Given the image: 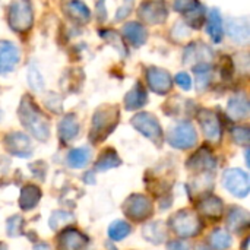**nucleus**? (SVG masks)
Listing matches in <instances>:
<instances>
[{"instance_id":"obj_1","label":"nucleus","mask_w":250,"mask_h":250,"mask_svg":"<svg viewBox=\"0 0 250 250\" xmlns=\"http://www.w3.org/2000/svg\"><path fill=\"white\" fill-rule=\"evenodd\" d=\"M18 116L22 126L40 142H45L50 138V123L47 116L40 110L37 103L29 97L23 95L18 108Z\"/></svg>"},{"instance_id":"obj_2","label":"nucleus","mask_w":250,"mask_h":250,"mask_svg":"<svg viewBox=\"0 0 250 250\" xmlns=\"http://www.w3.org/2000/svg\"><path fill=\"white\" fill-rule=\"evenodd\" d=\"M119 120H120V110L117 105L105 104L97 108L92 116L89 141L92 144H100L105 141L119 125Z\"/></svg>"},{"instance_id":"obj_3","label":"nucleus","mask_w":250,"mask_h":250,"mask_svg":"<svg viewBox=\"0 0 250 250\" xmlns=\"http://www.w3.org/2000/svg\"><path fill=\"white\" fill-rule=\"evenodd\" d=\"M7 23L16 34H26L34 25L31 0H12L7 9Z\"/></svg>"},{"instance_id":"obj_4","label":"nucleus","mask_w":250,"mask_h":250,"mask_svg":"<svg viewBox=\"0 0 250 250\" xmlns=\"http://www.w3.org/2000/svg\"><path fill=\"white\" fill-rule=\"evenodd\" d=\"M168 227L174 231L176 236H179L182 239H189V237H195L201 233L202 221L190 209H182L170 217Z\"/></svg>"},{"instance_id":"obj_5","label":"nucleus","mask_w":250,"mask_h":250,"mask_svg":"<svg viewBox=\"0 0 250 250\" xmlns=\"http://www.w3.org/2000/svg\"><path fill=\"white\" fill-rule=\"evenodd\" d=\"M132 126L145 138H148L151 142H154L157 146L163 145L164 141V133H163V127L158 122V119L152 114V113H138L132 117L130 120Z\"/></svg>"},{"instance_id":"obj_6","label":"nucleus","mask_w":250,"mask_h":250,"mask_svg":"<svg viewBox=\"0 0 250 250\" xmlns=\"http://www.w3.org/2000/svg\"><path fill=\"white\" fill-rule=\"evenodd\" d=\"M122 211L129 220H132L135 223H142L152 215L154 207H152V202L149 201V198H146L145 195L133 193L123 202Z\"/></svg>"},{"instance_id":"obj_7","label":"nucleus","mask_w":250,"mask_h":250,"mask_svg":"<svg viewBox=\"0 0 250 250\" xmlns=\"http://www.w3.org/2000/svg\"><path fill=\"white\" fill-rule=\"evenodd\" d=\"M167 142L177 149H189L196 145L198 133L190 122H179L174 125L167 135Z\"/></svg>"},{"instance_id":"obj_8","label":"nucleus","mask_w":250,"mask_h":250,"mask_svg":"<svg viewBox=\"0 0 250 250\" xmlns=\"http://www.w3.org/2000/svg\"><path fill=\"white\" fill-rule=\"evenodd\" d=\"M224 188L236 198H246L250 190V180L242 168H229L223 173Z\"/></svg>"},{"instance_id":"obj_9","label":"nucleus","mask_w":250,"mask_h":250,"mask_svg":"<svg viewBox=\"0 0 250 250\" xmlns=\"http://www.w3.org/2000/svg\"><path fill=\"white\" fill-rule=\"evenodd\" d=\"M139 18L149 25L164 23L168 18V6L166 0H145L139 7Z\"/></svg>"},{"instance_id":"obj_10","label":"nucleus","mask_w":250,"mask_h":250,"mask_svg":"<svg viewBox=\"0 0 250 250\" xmlns=\"http://www.w3.org/2000/svg\"><path fill=\"white\" fill-rule=\"evenodd\" d=\"M4 148L9 154L19 157V158H28L31 157L34 146L31 142V138L22 132H10L3 139Z\"/></svg>"},{"instance_id":"obj_11","label":"nucleus","mask_w":250,"mask_h":250,"mask_svg":"<svg viewBox=\"0 0 250 250\" xmlns=\"http://www.w3.org/2000/svg\"><path fill=\"white\" fill-rule=\"evenodd\" d=\"M145 78H146V83L152 92H155L158 95H166L171 91L173 78L166 69L151 66L146 69Z\"/></svg>"},{"instance_id":"obj_12","label":"nucleus","mask_w":250,"mask_h":250,"mask_svg":"<svg viewBox=\"0 0 250 250\" xmlns=\"http://www.w3.org/2000/svg\"><path fill=\"white\" fill-rule=\"evenodd\" d=\"M198 122L201 125V129L205 135V138L211 142H220L223 135V127L220 117L215 111L202 108L198 113Z\"/></svg>"},{"instance_id":"obj_13","label":"nucleus","mask_w":250,"mask_h":250,"mask_svg":"<svg viewBox=\"0 0 250 250\" xmlns=\"http://www.w3.org/2000/svg\"><path fill=\"white\" fill-rule=\"evenodd\" d=\"M21 63V50L10 40H0V75L4 76Z\"/></svg>"},{"instance_id":"obj_14","label":"nucleus","mask_w":250,"mask_h":250,"mask_svg":"<svg viewBox=\"0 0 250 250\" xmlns=\"http://www.w3.org/2000/svg\"><path fill=\"white\" fill-rule=\"evenodd\" d=\"M186 167L192 171L199 173V174L212 173L217 167V158L214 157L211 148L202 146L188 160Z\"/></svg>"},{"instance_id":"obj_15","label":"nucleus","mask_w":250,"mask_h":250,"mask_svg":"<svg viewBox=\"0 0 250 250\" xmlns=\"http://www.w3.org/2000/svg\"><path fill=\"white\" fill-rule=\"evenodd\" d=\"M212 57H214V53L211 47L202 41L190 42L185 48V53H183V62L186 64H192V67L201 63H211Z\"/></svg>"},{"instance_id":"obj_16","label":"nucleus","mask_w":250,"mask_h":250,"mask_svg":"<svg viewBox=\"0 0 250 250\" xmlns=\"http://www.w3.org/2000/svg\"><path fill=\"white\" fill-rule=\"evenodd\" d=\"M88 237L73 227H66L57 240L59 250H85L88 246Z\"/></svg>"},{"instance_id":"obj_17","label":"nucleus","mask_w":250,"mask_h":250,"mask_svg":"<svg viewBox=\"0 0 250 250\" xmlns=\"http://www.w3.org/2000/svg\"><path fill=\"white\" fill-rule=\"evenodd\" d=\"M227 32L229 37L237 44H248L250 38L249 19L246 16L240 18H230L227 22Z\"/></svg>"},{"instance_id":"obj_18","label":"nucleus","mask_w":250,"mask_h":250,"mask_svg":"<svg viewBox=\"0 0 250 250\" xmlns=\"http://www.w3.org/2000/svg\"><path fill=\"white\" fill-rule=\"evenodd\" d=\"M249 111L250 105L246 94L239 92V94L233 95V97L229 100V104H227V114H229L230 119H233V120H243V119H248Z\"/></svg>"},{"instance_id":"obj_19","label":"nucleus","mask_w":250,"mask_h":250,"mask_svg":"<svg viewBox=\"0 0 250 250\" xmlns=\"http://www.w3.org/2000/svg\"><path fill=\"white\" fill-rule=\"evenodd\" d=\"M57 130H59V138L63 144L73 141L75 138H78L79 130H81V125L78 122V117L73 113L64 114L59 123Z\"/></svg>"},{"instance_id":"obj_20","label":"nucleus","mask_w":250,"mask_h":250,"mask_svg":"<svg viewBox=\"0 0 250 250\" xmlns=\"http://www.w3.org/2000/svg\"><path fill=\"white\" fill-rule=\"evenodd\" d=\"M148 103V94L145 86L141 82H136L132 89L126 94L125 97V108L127 111H133V110H139L142 108L145 104Z\"/></svg>"},{"instance_id":"obj_21","label":"nucleus","mask_w":250,"mask_h":250,"mask_svg":"<svg viewBox=\"0 0 250 250\" xmlns=\"http://www.w3.org/2000/svg\"><path fill=\"white\" fill-rule=\"evenodd\" d=\"M123 35L129 41L130 45L133 47H141L146 42L148 32L146 28L141 22H127L123 26Z\"/></svg>"},{"instance_id":"obj_22","label":"nucleus","mask_w":250,"mask_h":250,"mask_svg":"<svg viewBox=\"0 0 250 250\" xmlns=\"http://www.w3.org/2000/svg\"><path fill=\"white\" fill-rule=\"evenodd\" d=\"M41 189L35 185H26L22 188L19 195V207L22 211H32L41 201Z\"/></svg>"},{"instance_id":"obj_23","label":"nucleus","mask_w":250,"mask_h":250,"mask_svg":"<svg viewBox=\"0 0 250 250\" xmlns=\"http://www.w3.org/2000/svg\"><path fill=\"white\" fill-rule=\"evenodd\" d=\"M198 209L201 214H204L211 220H220L224 212V204L220 198L209 195L198 204Z\"/></svg>"},{"instance_id":"obj_24","label":"nucleus","mask_w":250,"mask_h":250,"mask_svg":"<svg viewBox=\"0 0 250 250\" xmlns=\"http://www.w3.org/2000/svg\"><path fill=\"white\" fill-rule=\"evenodd\" d=\"M227 229L234 233H240L249 226V212L243 208L233 207L227 212Z\"/></svg>"},{"instance_id":"obj_25","label":"nucleus","mask_w":250,"mask_h":250,"mask_svg":"<svg viewBox=\"0 0 250 250\" xmlns=\"http://www.w3.org/2000/svg\"><path fill=\"white\" fill-rule=\"evenodd\" d=\"M207 31L215 44H218L224 40V35H226L224 34V22H223V16L218 9H211V12L208 15Z\"/></svg>"},{"instance_id":"obj_26","label":"nucleus","mask_w":250,"mask_h":250,"mask_svg":"<svg viewBox=\"0 0 250 250\" xmlns=\"http://www.w3.org/2000/svg\"><path fill=\"white\" fill-rule=\"evenodd\" d=\"M144 237L152 243V245H163L167 240V233H168V227H166V223L163 221H154L149 223L144 227L142 230Z\"/></svg>"},{"instance_id":"obj_27","label":"nucleus","mask_w":250,"mask_h":250,"mask_svg":"<svg viewBox=\"0 0 250 250\" xmlns=\"http://www.w3.org/2000/svg\"><path fill=\"white\" fill-rule=\"evenodd\" d=\"M66 13L78 23H88L91 19V10L82 0H70L66 4Z\"/></svg>"},{"instance_id":"obj_28","label":"nucleus","mask_w":250,"mask_h":250,"mask_svg":"<svg viewBox=\"0 0 250 250\" xmlns=\"http://www.w3.org/2000/svg\"><path fill=\"white\" fill-rule=\"evenodd\" d=\"M83 72L81 69H69L62 75L60 79V86L66 92H76L83 83Z\"/></svg>"},{"instance_id":"obj_29","label":"nucleus","mask_w":250,"mask_h":250,"mask_svg":"<svg viewBox=\"0 0 250 250\" xmlns=\"http://www.w3.org/2000/svg\"><path fill=\"white\" fill-rule=\"evenodd\" d=\"M119 166H122V160H120L119 154L113 148H107L100 154V157L95 163V171H107V170L116 168Z\"/></svg>"},{"instance_id":"obj_30","label":"nucleus","mask_w":250,"mask_h":250,"mask_svg":"<svg viewBox=\"0 0 250 250\" xmlns=\"http://www.w3.org/2000/svg\"><path fill=\"white\" fill-rule=\"evenodd\" d=\"M91 160V151L86 146L82 148H73L69 154H67V166L70 168H83Z\"/></svg>"},{"instance_id":"obj_31","label":"nucleus","mask_w":250,"mask_h":250,"mask_svg":"<svg viewBox=\"0 0 250 250\" xmlns=\"http://www.w3.org/2000/svg\"><path fill=\"white\" fill-rule=\"evenodd\" d=\"M205 6L202 3H198L192 10H189L188 13H185V23L189 26V28H195V29H199L204 22H205Z\"/></svg>"},{"instance_id":"obj_32","label":"nucleus","mask_w":250,"mask_h":250,"mask_svg":"<svg viewBox=\"0 0 250 250\" xmlns=\"http://www.w3.org/2000/svg\"><path fill=\"white\" fill-rule=\"evenodd\" d=\"M130 233H132L130 224H127L126 221H122V220H117V221L111 223L108 226V230H107V234H108L110 240H113V242L125 240Z\"/></svg>"},{"instance_id":"obj_33","label":"nucleus","mask_w":250,"mask_h":250,"mask_svg":"<svg viewBox=\"0 0 250 250\" xmlns=\"http://www.w3.org/2000/svg\"><path fill=\"white\" fill-rule=\"evenodd\" d=\"M73 223H75V215L72 212H67V211H63V209L54 211L50 215V220H48V224H50L51 230H59V229H63V227H66L69 224H73Z\"/></svg>"},{"instance_id":"obj_34","label":"nucleus","mask_w":250,"mask_h":250,"mask_svg":"<svg viewBox=\"0 0 250 250\" xmlns=\"http://www.w3.org/2000/svg\"><path fill=\"white\" fill-rule=\"evenodd\" d=\"M231 236L224 230H214L209 236V245L214 250H227L231 248Z\"/></svg>"},{"instance_id":"obj_35","label":"nucleus","mask_w":250,"mask_h":250,"mask_svg":"<svg viewBox=\"0 0 250 250\" xmlns=\"http://www.w3.org/2000/svg\"><path fill=\"white\" fill-rule=\"evenodd\" d=\"M26 81H28V85L32 91L35 92H42L44 91V78L40 72V69L35 66V64H31L28 67V72H26Z\"/></svg>"},{"instance_id":"obj_36","label":"nucleus","mask_w":250,"mask_h":250,"mask_svg":"<svg viewBox=\"0 0 250 250\" xmlns=\"http://www.w3.org/2000/svg\"><path fill=\"white\" fill-rule=\"evenodd\" d=\"M100 35L107 41L110 42L114 48H117L122 54L127 56V51H126V47H125V42H123V38L119 32L113 31V29H101L100 31Z\"/></svg>"},{"instance_id":"obj_37","label":"nucleus","mask_w":250,"mask_h":250,"mask_svg":"<svg viewBox=\"0 0 250 250\" xmlns=\"http://www.w3.org/2000/svg\"><path fill=\"white\" fill-rule=\"evenodd\" d=\"M23 218L21 215H12L6 221V231L9 237H19L23 234Z\"/></svg>"},{"instance_id":"obj_38","label":"nucleus","mask_w":250,"mask_h":250,"mask_svg":"<svg viewBox=\"0 0 250 250\" xmlns=\"http://www.w3.org/2000/svg\"><path fill=\"white\" fill-rule=\"evenodd\" d=\"M231 138L234 141V144L240 145V146H248L250 142V130L246 126H237L234 129H231Z\"/></svg>"},{"instance_id":"obj_39","label":"nucleus","mask_w":250,"mask_h":250,"mask_svg":"<svg viewBox=\"0 0 250 250\" xmlns=\"http://www.w3.org/2000/svg\"><path fill=\"white\" fill-rule=\"evenodd\" d=\"M44 104L53 113H60L62 111V107H63L62 97L59 94H56V92H48L47 97H45V100H44Z\"/></svg>"},{"instance_id":"obj_40","label":"nucleus","mask_w":250,"mask_h":250,"mask_svg":"<svg viewBox=\"0 0 250 250\" xmlns=\"http://www.w3.org/2000/svg\"><path fill=\"white\" fill-rule=\"evenodd\" d=\"M198 3H199L198 0H174L173 7H174L176 12L185 15V13H188L189 10H192Z\"/></svg>"},{"instance_id":"obj_41","label":"nucleus","mask_w":250,"mask_h":250,"mask_svg":"<svg viewBox=\"0 0 250 250\" xmlns=\"http://www.w3.org/2000/svg\"><path fill=\"white\" fill-rule=\"evenodd\" d=\"M133 0H123V3H122V6L117 9V12H116V21H123V19H126L130 13H132V10H133Z\"/></svg>"},{"instance_id":"obj_42","label":"nucleus","mask_w":250,"mask_h":250,"mask_svg":"<svg viewBox=\"0 0 250 250\" xmlns=\"http://www.w3.org/2000/svg\"><path fill=\"white\" fill-rule=\"evenodd\" d=\"M174 81H176V83H177L182 89H185V91H189V89L192 88V78H190L186 72H179V73L176 75Z\"/></svg>"},{"instance_id":"obj_43","label":"nucleus","mask_w":250,"mask_h":250,"mask_svg":"<svg viewBox=\"0 0 250 250\" xmlns=\"http://www.w3.org/2000/svg\"><path fill=\"white\" fill-rule=\"evenodd\" d=\"M97 18H98V21H105V18H107L105 0H98L97 1Z\"/></svg>"},{"instance_id":"obj_44","label":"nucleus","mask_w":250,"mask_h":250,"mask_svg":"<svg viewBox=\"0 0 250 250\" xmlns=\"http://www.w3.org/2000/svg\"><path fill=\"white\" fill-rule=\"evenodd\" d=\"M167 250H190V248L183 240H173V242H168Z\"/></svg>"},{"instance_id":"obj_45","label":"nucleus","mask_w":250,"mask_h":250,"mask_svg":"<svg viewBox=\"0 0 250 250\" xmlns=\"http://www.w3.org/2000/svg\"><path fill=\"white\" fill-rule=\"evenodd\" d=\"M9 167H10V160L4 158V157H0V182L6 177V174L9 171Z\"/></svg>"},{"instance_id":"obj_46","label":"nucleus","mask_w":250,"mask_h":250,"mask_svg":"<svg viewBox=\"0 0 250 250\" xmlns=\"http://www.w3.org/2000/svg\"><path fill=\"white\" fill-rule=\"evenodd\" d=\"M34 250H51V248H50L47 243H44V242H40V243H37V245L34 246Z\"/></svg>"},{"instance_id":"obj_47","label":"nucleus","mask_w":250,"mask_h":250,"mask_svg":"<svg viewBox=\"0 0 250 250\" xmlns=\"http://www.w3.org/2000/svg\"><path fill=\"white\" fill-rule=\"evenodd\" d=\"M249 242H250V239H249V237H248V239H246V240L243 242V246H242V249L248 250V245H249Z\"/></svg>"},{"instance_id":"obj_48","label":"nucleus","mask_w":250,"mask_h":250,"mask_svg":"<svg viewBox=\"0 0 250 250\" xmlns=\"http://www.w3.org/2000/svg\"><path fill=\"white\" fill-rule=\"evenodd\" d=\"M7 248H6V245H3V243H0V250H6Z\"/></svg>"},{"instance_id":"obj_49","label":"nucleus","mask_w":250,"mask_h":250,"mask_svg":"<svg viewBox=\"0 0 250 250\" xmlns=\"http://www.w3.org/2000/svg\"><path fill=\"white\" fill-rule=\"evenodd\" d=\"M0 119H1V110H0Z\"/></svg>"}]
</instances>
